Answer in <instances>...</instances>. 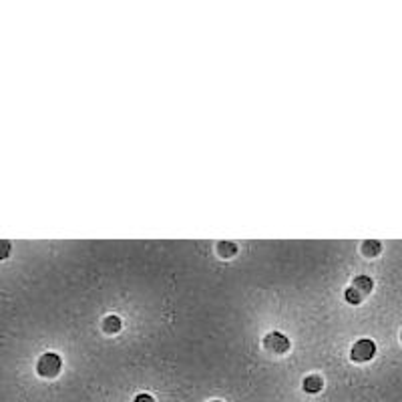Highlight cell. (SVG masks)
Segmentation results:
<instances>
[{"label":"cell","mask_w":402,"mask_h":402,"mask_svg":"<svg viewBox=\"0 0 402 402\" xmlns=\"http://www.w3.org/2000/svg\"><path fill=\"white\" fill-rule=\"evenodd\" d=\"M372 279L368 277V275H358V277H354V283H352V287L356 289V291H360L362 295L364 293H368L370 289H372Z\"/></svg>","instance_id":"cell-4"},{"label":"cell","mask_w":402,"mask_h":402,"mask_svg":"<svg viewBox=\"0 0 402 402\" xmlns=\"http://www.w3.org/2000/svg\"><path fill=\"white\" fill-rule=\"evenodd\" d=\"M8 255H10V241L0 239V259H4V257H8Z\"/></svg>","instance_id":"cell-10"},{"label":"cell","mask_w":402,"mask_h":402,"mask_svg":"<svg viewBox=\"0 0 402 402\" xmlns=\"http://www.w3.org/2000/svg\"><path fill=\"white\" fill-rule=\"evenodd\" d=\"M380 249H382L380 241L368 239V241H364V243H362V253H364V255H368V257H374V255H378V253H380Z\"/></svg>","instance_id":"cell-8"},{"label":"cell","mask_w":402,"mask_h":402,"mask_svg":"<svg viewBox=\"0 0 402 402\" xmlns=\"http://www.w3.org/2000/svg\"><path fill=\"white\" fill-rule=\"evenodd\" d=\"M217 253H219L221 257H231V255L237 253V245L231 243V241H219V243H217Z\"/></svg>","instance_id":"cell-7"},{"label":"cell","mask_w":402,"mask_h":402,"mask_svg":"<svg viewBox=\"0 0 402 402\" xmlns=\"http://www.w3.org/2000/svg\"><path fill=\"white\" fill-rule=\"evenodd\" d=\"M374 354H376V344H374L370 338L358 340V342L352 346V352H350V356H352L354 362H368V360L374 358Z\"/></svg>","instance_id":"cell-2"},{"label":"cell","mask_w":402,"mask_h":402,"mask_svg":"<svg viewBox=\"0 0 402 402\" xmlns=\"http://www.w3.org/2000/svg\"><path fill=\"white\" fill-rule=\"evenodd\" d=\"M400 338H402V334H400Z\"/></svg>","instance_id":"cell-13"},{"label":"cell","mask_w":402,"mask_h":402,"mask_svg":"<svg viewBox=\"0 0 402 402\" xmlns=\"http://www.w3.org/2000/svg\"><path fill=\"white\" fill-rule=\"evenodd\" d=\"M121 318L119 316H115V314H111V316H107L105 320H103V330L107 332V334H115V332H119L121 330Z\"/></svg>","instance_id":"cell-5"},{"label":"cell","mask_w":402,"mask_h":402,"mask_svg":"<svg viewBox=\"0 0 402 402\" xmlns=\"http://www.w3.org/2000/svg\"><path fill=\"white\" fill-rule=\"evenodd\" d=\"M213 402H219V400H213Z\"/></svg>","instance_id":"cell-12"},{"label":"cell","mask_w":402,"mask_h":402,"mask_svg":"<svg viewBox=\"0 0 402 402\" xmlns=\"http://www.w3.org/2000/svg\"><path fill=\"white\" fill-rule=\"evenodd\" d=\"M344 297H346V301H350V304H354V306L362 301V293H360V291H356L354 287H348V289H346V293H344Z\"/></svg>","instance_id":"cell-9"},{"label":"cell","mask_w":402,"mask_h":402,"mask_svg":"<svg viewBox=\"0 0 402 402\" xmlns=\"http://www.w3.org/2000/svg\"><path fill=\"white\" fill-rule=\"evenodd\" d=\"M133 402H155V400H153V396H149V394H137V398H135Z\"/></svg>","instance_id":"cell-11"},{"label":"cell","mask_w":402,"mask_h":402,"mask_svg":"<svg viewBox=\"0 0 402 402\" xmlns=\"http://www.w3.org/2000/svg\"><path fill=\"white\" fill-rule=\"evenodd\" d=\"M60 366H62V360L58 354H52V352H46L38 358V364H36V370L40 376L44 378H52L60 372Z\"/></svg>","instance_id":"cell-1"},{"label":"cell","mask_w":402,"mask_h":402,"mask_svg":"<svg viewBox=\"0 0 402 402\" xmlns=\"http://www.w3.org/2000/svg\"><path fill=\"white\" fill-rule=\"evenodd\" d=\"M263 346L275 354H283L289 350V340L287 336H283L281 332H269L265 338H263Z\"/></svg>","instance_id":"cell-3"},{"label":"cell","mask_w":402,"mask_h":402,"mask_svg":"<svg viewBox=\"0 0 402 402\" xmlns=\"http://www.w3.org/2000/svg\"><path fill=\"white\" fill-rule=\"evenodd\" d=\"M304 390L306 392H310V394H316V392H320L322 390V378L320 376H308V378H304Z\"/></svg>","instance_id":"cell-6"}]
</instances>
